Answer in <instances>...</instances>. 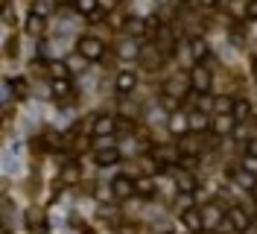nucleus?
<instances>
[{
	"label": "nucleus",
	"mask_w": 257,
	"mask_h": 234,
	"mask_svg": "<svg viewBox=\"0 0 257 234\" xmlns=\"http://www.w3.org/2000/svg\"><path fill=\"white\" fill-rule=\"evenodd\" d=\"M76 53L85 62H99L105 56V41L96 38V35H82L79 41H76Z\"/></svg>",
	"instance_id": "nucleus-1"
},
{
	"label": "nucleus",
	"mask_w": 257,
	"mask_h": 234,
	"mask_svg": "<svg viewBox=\"0 0 257 234\" xmlns=\"http://www.w3.org/2000/svg\"><path fill=\"white\" fill-rule=\"evenodd\" d=\"M187 91H193L190 73H173V76L164 79V94H167V97L181 100V97H187Z\"/></svg>",
	"instance_id": "nucleus-2"
},
{
	"label": "nucleus",
	"mask_w": 257,
	"mask_h": 234,
	"mask_svg": "<svg viewBox=\"0 0 257 234\" xmlns=\"http://www.w3.org/2000/svg\"><path fill=\"white\" fill-rule=\"evenodd\" d=\"M114 50H117V59H120V62H138V59L144 56V44H141V38H128V35L114 47Z\"/></svg>",
	"instance_id": "nucleus-3"
},
{
	"label": "nucleus",
	"mask_w": 257,
	"mask_h": 234,
	"mask_svg": "<svg viewBox=\"0 0 257 234\" xmlns=\"http://www.w3.org/2000/svg\"><path fill=\"white\" fill-rule=\"evenodd\" d=\"M111 190H114V199L123 202V199H132L138 193V179H128V176H114L111 179Z\"/></svg>",
	"instance_id": "nucleus-4"
},
{
	"label": "nucleus",
	"mask_w": 257,
	"mask_h": 234,
	"mask_svg": "<svg viewBox=\"0 0 257 234\" xmlns=\"http://www.w3.org/2000/svg\"><path fill=\"white\" fill-rule=\"evenodd\" d=\"M170 176H173V182H176L178 193H196L199 182H196V176H193L190 170H184V167L173 164V167H170Z\"/></svg>",
	"instance_id": "nucleus-5"
},
{
	"label": "nucleus",
	"mask_w": 257,
	"mask_h": 234,
	"mask_svg": "<svg viewBox=\"0 0 257 234\" xmlns=\"http://www.w3.org/2000/svg\"><path fill=\"white\" fill-rule=\"evenodd\" d=\"M190 85L196 94H210V85H213V73H210L205 64H193L190 70Z\"/></svg>",
	"instance_id": "nucleus-6"
},
{
	"label": "nucleus",
	"mask_w": 257,
	"mask_h": 234,
	"mask_svg": "<svg viewBox=\"0 0 257 234\" xmlns=\"http://www.w3.org/2000/svg\"><path fill=\"white\" fill-rule=\"evenodd\" d=\"M225 217H228V208H222L219 202H208L202 208V219H205V228H222Z\"/></svg>",
	"instance_id": "nucleus-7"
},
{
	"label": "nucleus",
	"mask_w": 257,
	"mask_h": 234,
	"mask_svg": "<svg viewBox=\"0 0 257 234\" xmlns=\"http://www.w3.org/2000/svg\"><path fill=\"white\" fill-rule=\"evenodd\" d=\"M228 222L234 225L237 234H245L251 228V211H245L242 205H231V208H228Z\"/></svg>",
	"instance_id": "nucleus-8"
},
{
	"label": "nucleus",
	"mask_w": 257,
	"mask_h": 234,
	"mask_svg": "<svg viewBox=\"0 0 257 234\" xmlns=\"http://www.w3.org/2000/svg\"><path fill=\"white\" fill-rule=\"evenodd\" d=\"M117 132V117L114 114H96L94 123H91V135L94 138H111Z\"/></svg>",
	"instance_id": "nucleus-9"
},
{
	"label": "nucleus",
	"mask_w": 257,
	"mask_h": 234,
	"mask_svg": "<svg viewBox=\"0 0 257 234\" xmlns=\"http://www.w3.org/2000/svg\"><path fill=\"white\" fill-rule=\"evenodd\" d=\"M135 88H138V73L135 70H120L114 76V91H117V97H128V94H135Z\"/></svg>",
	"instance_id": "nucleus-10"
},
{
	"label": "nucleus",
	"mask_w": 257,
	"mask_h": 234,
	"mask_svg": "<svg viewBox=\"0 0 257 234\" xmlns=\"http://www.w3.org/2000/svg\"><path fill=\"white\" fill-rule=\"evenodd\" d=\"M167 129H170V135L184 138V135L190 132V114H184V111H173L170 120H167Z\"/></svg>",
	"instance_id": "nucleus-11"
},
{
	"label": "nucleus",
	"mask_w": 257,
	"mask_h": 234,
	"mask_svg": "<svg viewBox=\"0 0 257 234\" xmlns=\"http://www.w3.org/2000/svg\"><path fill=\"white\" fill-rule=\"evenodd\" d=\"M94 161L96 167H114L117 161H120V146H96L94 149Z\"/></svg>",
	"instance_id": "nucleus-12"
},
{
	"label": "nucleus",
	"mask_w": 257,
	"mask_h": 234,
	"mask_svg": "<svg viewBox=\"0 0 257 234\" xmlns=\"http://www.w3.org/2000/svg\"><path fill=\"white\" fill-rule=\"evenodd\" d=\"M234 129H237V117H234V114H216L210 132H213L216 138H225V135H234Z\"/></svg>",
	"instance_id": "nucleus-13"
},
{
	"label": "nucleus",
	"mask_w": 257,
	"mask_h": 234,
	"mask_svg": "<svg viewBox=\"0 0 257 234\" xmlns=\"http://www.w3.org/2000/svg\"><path fill=\"white\" fill-rule=\"evenodd\" d=\"M210 129H213V117H210L208 111L193 109V111H190V132H199V135H205V132H210Z\"/></svg>",
	"instance_id": "nucleus-14"
},
{
	"label": "nucleus",
	"mask_w": 257,
	"mask_h": 234,
	"mask_svg": "<svg viewBox=\"0 0 257 234\" xmlns=\"http://www.w3.org/2000/svg\"><path fill=\"white\" fill-rule=\"evenodd\" d=\"M181 222L187 225V231L190 234H199L205 231V219H202V208H190V211H184V214H178Z\"/></svg>",
	"instance_id": "nucleus-15"
},
{
	"label": "nucleus",
	"mask_w": 257,
	"mask_h": 234,
	"mask_svg": "<svg viewBox=\"0 0 257 234\" xmlns=\"http://www.w3.org/2000/svg\"><path fill=\"white\" fill-rule=\"evenodd\" d=\"M155 47H158L164 56H173V50H176V38H173L170 27H158V30H155Z\"/></svg>",
	"instance_id": "nucleus-16"
},
{
	"label": "nucleus",
	"mask_w": 257,
	"mask_h": 234,
	"mask_svg": "<svg viewBox=\"0 0 257 234\" xmlns=\"http://www.w3.org/2000/svg\"><path fill=\"white\" fill-rule=\"evenodd\" d=\"M190 59H193V64H205L210 59V47H208V41L205 38H190Z\"/></svg>",
	"instance_id": "nucleus-17"
},
{
	"label": "nucleus",
	"mask_w": 257,
	"mask_h": 234,
	"mask_svg": "<svg viewBox=\"0 0 257 234\" xmlns=\"http://www.w3.org/2000/svg\"><path fill=\"white\" fill-rule=\"evenodd\" d=\"M24 32H27V35H32V38H41V35L47 32V18L30 12V15H27V24H24Z\"/></svg>",
	"instance_id": "nucleus-18"
},
{
	"label": "nucleus",
	"mask_w": 257,
	"mask_h": 234,
	"mask_svg": "<svg viewBox=\"0 0 257 234\" xmlns=\"http://www.w3.org/2000/svg\"><path fill=\"white\" fill-rule=\"evenodd\" d=\"M27 225H30L32 234H44L47 231V217H44V211L30 208V211H27Z\"/></svg>",
	"instance_id": "nucleus-19"
},
{
	"label": "nucleus",
	"mask_w": 257,
	"mask_h": 234,
	"mask_svg": "<svg viewBox=\"0 0 257 234\" xmlns=\"http://www.w3.org/2000/svg\"><path fill=\"white\" fill-rule=\"evenodd\" d=\"M146 27H149V24H146L144 18H126V24H123V32H126L128 38H141V35L146 32Z\"/></svg>",
	"instance_id": "nucleus-20"
},
{
	"label": "nucleus",
	"mask_w": 257,
	"mask_h": 234,
	"mask_svg": "<svg viewBox=\"0 0 257 234\" xmlns=\"http://www.w3.org/2000/svg\"><path fill=\"white\" fill-rule=\"evenodd\" d=\"M155 193H158V182H155L152 176H141V179H138V196L152 199Z\"/></svg>",
	"instance_id": "nucleus-21"
},
{
	"label": "nucleus",
	"mask_w": 257,
	"mask_h": 234,
	"mask_svg": "<svg viewBox=\"0 0 257 234\" xmlns=\"http://www.w3.org/2000/svg\"><path fill=\"white\" fill-rule=\"evenodd\" d=\"M47 70L53 79H70V62H62V59H50Z\"/></svg>",
	"instance_id": "nucleus-22"
},
{
	"label": "nucleus",
	"mask_w": 257,
	"mask_h": 234,
	"mask_svg": "<svg viewBox=\"0 0 257 234\" xmlns=\"http://www.w3.org/2000/svg\"><path fill=\"white\" fill-rule=\"evenodd\" d=\"M234 103H237L234 94H219L216 106H213V114H234Z\"/></svg>",
	"instance_id": "nucleus-23"
},
{
	"label": "nucleus",
	"mask_w": 257,
	"mask_h": 234,
	"mask_svg": "<svg viewBox=\"0 0 257 234\" xmlns=\"http://www.w3.org/2000/svg\"><path fill=\"white\" fill-rule=\"evenodd\" d=\"M50 91H53V97H56V100H67V97L73 94V85H70V79H53Z\"/></svg>",
	"instance_id": "nucleus-24"
},
{
	"label": "nucleus",
	"mask_w": 257,
	"mask_h": 234,
	"mask_svg": "<svg viewBox=\"0 0 257 234\" xmlns=\"http://www.w3.org/2000/svg\"><path fill=\"white\" fill-rule=\"evenodd\" d=\"M251 106H254V103H248V100L237 97V103H234V117H237V123L251 120Z\"/></svg>",
	"instance_id": "nucleus-25"
},
{
	"label": "nucleus",
	"mask_w": 257,
	"mask_h": 234,
	"mask_svg": "<svg viewBox=\"0 0 257 234\" xmlns=\"http://www.w3.org/2000/svg\"><path fill=\"white\" fill-rule=\"evenodd\" d=\"M73 9L79 12V15H96L99 12V0H73Z\"/></svg>",
	"instance_id": "nucleus-26"
},
{
	"label": "nucleus",
	"mask_w": 257,
	"mask_h": 234,
	"mask_svg": "<svg viewBox=\"0 0 257 234\" xmlns=\"http://www.w3.org/2000/svg\"><path fill=\"white\" fill-rule=\"evenodd\" d=\"M231 138L242 140V143H248V140L254 138V135H251V126H248V120H245V123H237V129H234V135H231Z\"/></svg>",
	"instance_id": "nucleus-27"
},
{
	"label": "nucleus",
	"mask_w": 257,
	"mask_h": 234,
	"mask_svg": "<svg viewBox=\"0 0 257 234\" xmlns=\"http://www.w3.org/2000/svg\"><path fill=\"white\" fill-rule=\"evenodd\" d=\"M213 106H216V97H210V94H199V97H196V109L199 111H213Z\"/></svg>",
	"instance_id": "nucleus-28"
},
{
	"label": "nucleus",
	"mask_w": 257,
	"mask_h": 234,
	"mask_svg": "<svg viewBox=\"0 0 257 234\" xmlns=\"http://www.w3.org/2000/svg\"><path fill=\"white\" fill-rule=\"evenodd\" d=\"M176 208H178V214H184V211H190V208H193V193H178V199H176Z\"/></svg>",
	"instance_id": "nucleus-29"
},
{
	"label": "nucleus",
	"mask_w": 257,
	"mask_h": 234,
	"mask_svg": "<svg viewBox=\"0 0 257 234\" xmlns=\"http://www.w3.org/2000/svg\"><path fill=\"white\" fill-rule=\"evenodd\" d=\"M242 170L257 179V155H248V152H245V158H242Z\"/></svg>",
	"instance_id": "nucleus-30"
},
{
	"label": "nucleus",
	"mask_w": 257,
	"mask_h": 234,
	"mask_svg": "<svg viewBox=\"0 0 257 234\" xmlns=\"http://www.w3.org/2000/svg\"><path fill=\"white\" fill-rule=\"evenodd\" d=\"M50 9H53L50 3H44V0H35V3H32V9H30V12H35V15H41V18H47V15H50Z\"/></svg>",
	"instance_id": "nucleus-31"
},
{
	"label": "nucleus",
	"mask_w": 257,
	"mask_h": 234,
	"mask_svg": "<svg viewBox=\"0 0 257 234\" xmlns=\"http://www.w3.org/2000/svg\"><path fill=\"white\" fill-rule=\"evenodd\" d=\"M228 38H231V44H237V47H242V44H245V35H242V30H240V27H231V32H228Z\"/></svg>",
	"instance_id": "nucleus-32"
},
{
	"label": "nucleus",
	"mask_w": 257,
	"mask_h": 234,
	"mask_svg": "<svg viewBox=\"0 0 257 234\" xmlns=\"http://www.w3.org/2000/svg\"><path fill=\"white\" fill-rule=\"evenodd\" d=\"M146 120H149V123H167V120H170V114H164V111L152 109L149 114H146Z\"/></svg>",
	"instance_id": "nucleus-33"
},
{
	"label": "nucleus",
	"mask_w": 257,
	"mask_h": 234,
	"mask_svg": "<svg viewBox=\"0 0 257 234\" xmlns=\"http://www.w3.org/2000/svg\"><path fill=\"white\" fill-rule=\"evenodd\" d=\"M12 85H15V91H18V100H27V94H30L27 82H21V79H12Z\"/></svg>",
	"instance_id": "nucleus-34"
},
{
	"label": "nucleus",
	"mask_w": 257,
	"mask_h": 234,
	"mask_svg": "<svg viewBox=\"0 0 257 234\" xmlns=\"http://www.w3.org/2000/svg\"><path fill=\"white\" fill-rule=\"evenodd\" d=\"M62 179H64V182H76V179H79V170L70 164V167H64V170H62Z\"/></svg>",
	"instance_id": "nucleus-35"
},
{
	"label": "nucleus",
	"mask_w": 257,
	"mask_h": 234,
	"mask_svg": "<svg viewBox=\"0 0 257 234\" xmlns=\"http://www.w3.org/2000/svg\"><path fill=\"white\" fill-rule=\"evenodd\" d=\"M245 18H248V21H257V0H248V6H245Z\"/></svg>",
	"instance_id": "nucleus-36"
},
{
	"label": "nucleus",
	"mask_w": 257,
	"mask_h": 234,
	"mask_svg": "<svg viewBox=\"0 0 257 234\" xmlns=\"http://www.w3.org/2000/svg\"><path fill=\"white\" fill-rule=\"evenodd\" d=\"M245 152H248V155H257V138H251L245 143Z\"/></svg>",
	"instance_id": "nucleus-37"
},
{
	"label": "nucleus",
	"mask_w": 257,
	"mask_h": 234,
	"mask_svg": "<svg viewBox=\"0 0 257 234\" xmlns=\"http://www.w3.org/2000/svg\"><path fill=\"white\" fill-rule=\"evenodd\" d=\"M196 3H199V6H205V9H208V6H216V3H219V0H196Z\"/></svg>",
	"instance_id": "nucleus-38"
},
{
	"label": "nucleus",
	"mask_w": 257,
	"mask_h": 234,
	"mask_svg": "<svg viewBox=\"0 0 257 234\" xmlns=\"http://www.w3.org/2000/svg\"><path fill=\"white\" fill-rule=\"evenodd\" d=\"M219 3H225V6H234V0H219Z\"/></svg>",
	"instance_id": "nucleus-39"
},
{
	"label": "nucleus",
	"mask_w": 257,
	"mask_h": 234,
	"mask_svg": "<svg viewBox=\"0 0 257 234\" xmlns=\"http://www.w3.org/2000/svg\"><path fill=\"white\" fill-rule=\"evenodd\" d=\"M251 103H254V106H257V91H254V100H251Z\"/></svg>",
	"instance_id": "nucleus-40"
},
{
	"label": "nucleus",
	"mask_w": 257,
	"mask_h": 234,
	"mask_svg": "<svg viewBox=\"0 0 257 234\" xmlns=\"http://www.w3.org/2000/svg\"><path fill=\"white\" fill-rule=\"evenodd\" d=\"M254 79H257V62H254Z\"/></svg>",
	"instance_id": "nucleus-41"
},
{
	"label": "nucleus",
	"mask_w": 257,
	"mask_h": 234,
	"mask_svg": "<svg viewBox=\"0 0 257 234\" xmlns=\"http://www.w3.org/2000/svg\"><path fill=\"white\" fill-rule=\"evenodd\" d=\"M167 234H178V231H167Z\"/></svg>",
	"instance_id": "nucleus-42"
},
{
	"label": "nucleus",
	"mask_w": 257,
	"mask_h": 234,
	"mask_svg": "<svg viewBox=\"0 0 257 234\" xmlns=\"http://www.w3.org/2000/svg\"><path fill=\"white\" fill-rule=\"evenodd\" d=\"M123 3H126V0H123Z\"/></svg>",
	"instance_id": "nucleus-43"
}]
</instances>
